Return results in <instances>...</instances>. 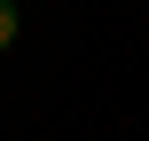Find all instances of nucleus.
<instances>
[{
	"label": "nucleus",
	"mask_w": 149,
	"mask_h": 141,
	"mask_svg": "<svg viewBox=\"0 0 149 141\" xmlns=\"http://www.w3.org/2000/svg\"><path fill=\"white\" fill-rule=\"evenodd\" d=\"M16 39V0H0V47Z\"/></svg>",
	"instance_id": "f257e3e1"
}]
</instances>
